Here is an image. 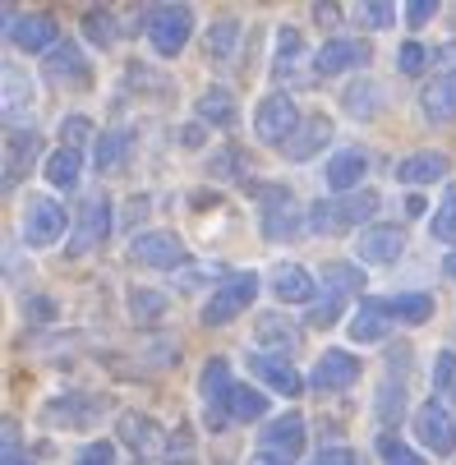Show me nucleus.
I'll list each match as a JSON object with an SVG mask.
<instances>
[{"instance_id":"nucleus-6","label":"nucleus","mask_w":456,"mask_h":465,"mask_svg":"<svg viewBox=\"0 0 456 465\" xmlns=\"http://www.w3.org/2000/svg\"><path fill=\"white\" fill-rule=\"evenodd\" d=\"M253 295H258V272H235L222 291H213V295L203 300V309H199L203 327H226V322H235L240 309L253 304Z\"/></svg>"},{"instance_id":"nucleus-4","label":"nucleus","mask_w":456,"mask_h":465,"mask_svg":"<svg viewBox=\"0 0 456 465\" xmlns=\"http://www.w3.org/2000/svg\"><path fill=\"white\" fill-rule=\"evenodd\" d=\"M199 396H203V424L208 433H226L231 424V401H235V378H231V364L222 355H213L199 373Z\"/></svg>"},{"instance_id":"nucleus-19","label":"nucleus","mask_w":456,"mask_h":465,"mask_svg":"<svg viewBox=\"0 0 456 465\" xmlns=\"http://www.w3.org/2000/svg\"><path fill=\"white\" fill-rule=\"evenodd\" d=\"M420 111H424V120H433V124L456 120V64H447L442 74H433V79L420 88Z\"/></svg>"},{"instance_id":"nucleus-38","label":"nucleus","mask_w":456,"mask_h":465,"mask_svg":"<svg viewBox=\"0 0 456 465\" xmlns=\"http://www.w3.org/2000/svg\"><path fill=\"white\" fill-rule=\"evenodd\" d=\"M429 235L442 240V244H456V184H447V198H442V208L429 222Z\"/></svg>"},{"instance_id":"nucleus-44","label":"nucleus","mask_w":456,"mask_h":465,"mask_svg":"<svg viewBox=\"0 0 456 465\" xmlns=\"http://www.w3.org/2000/svg\"><path fill=\"white\" fill-rule=\"evenodd\" d=\"M60 129H64V148H74V153H79V143L93 139V120H88V115H64ZM93 143H97V139H93Z\"/></svg>"},{"instance_id":"nucleus-25","label":"nucleus","mask_w":456,"mask_h":465,"mask_svg":"<svg viewBox=\"0 0 456 465\" xmlns=\"http://www.w3.org/2000/svg\"><path fill=\"white\" fill-rule=\"evenodd\" d=\"M37 153H42V139L33 134V129H24V134H15V129H10V139H5V193L28 175V166H33Z\"/></svg>"},{"instance_id":"nucleus-1","label":"nucleus","mask_w":456,"mask_h":465,"mask_svg":"<svg viewBox=\"0 0 456 465\" xmlns=\"http://www.w3.org/2000/svg\"><path fill=\"white\" fill-rule=\"evenodd\" d=\"M364 286V272L360 268H351V262H328L322 268V286H318V295H313V309H309V327H332L337 318H342V309H346V300L355 295Z\"/></svg>"},{"instance_id":"nucleus-9","label":"nucleus","mask_w":456,"mask_h":465,"mask_svg":"<svg viewBox=\"0 0 456 465\" xmlns=\"http://www.w3.org/2000/svg\"><path fill=\"white\" fill-rule=\"evenodd\" d=\"M42 74L55 84V88H88L93 84V60L79 42H60L55 51H46L42 60Z\"/></svg>"},{"instance_id":"nucleus-53","label":"nucleus","mask_w":456,"mask_h":465,"mask_svg":"<svg viewBox=\"0 0 456 465\" xmlns=\"http://www.w3.org/2000/svg\"><path fill=\"white\" fill-rule=\"evenodd\" d=\"M249 465H282L277 456H268V451H258V456H249Z\"/></svg>"},{"instance_id":"nucleus-10","label":"nucleus","mask_w":456,"mask_h":465,"mask_svg":"<svg viewBox=\"0 0 456 465\" xmlns=\"http://www.w3.org/2000/svg\"><path fill=\"white\" fill-rule=\"evenodd\" d=\"M411 424H415V438H420L424 451H433V456H451L456 451V420L447 415L442 401H424Z\"/></svg>"},{"instance_id":"nucleus-30","label":"nucleus","mask_w":456,"mask_h":465,"mask_svg":"<svg viewBox=\"0 0 456 465\" xmlns=\"http://www.w3.org/2000/svg\"><path fill=\"white\" fill-rule=\"evenodd\" d=\"M42 175H46V184H51V189H74V184H79V175H84V157H79L74 148H55V153H46Z\"/></svg>"},{"instance_id":"nucleus-50","label":"nucleus","mask_w":456,"mask_h":465,"mask_svg":"<svg viewBox=\"0 0 456 465\" xmlns=\"http://www.w3.org/2000/svg\"><path fill=\"white\" fill-rule=\"evenodd\" d=\"M313 465H360V460H355L351 447H322V451L313 456Z\"/></svg>"},{"instance_id":"nucleus-7","label":"nucleus","mask_w":456,"mask_h":465,"mask_svg":"<svg viewBox=\"0 0 456 465\" xmlns=\"http://www.w3.org/2000/svg\"><path fill=\"white\" fill-rule=\"evenodd\" d=\"M193 37V10L189 5H157L148 10V42L157 55H180Z\"/></svg>"},{"instance_id":"nucleus-42","label":"nucleus","mask_w":456,"mask_h":465,"mask_svg":"<svg viewBox=\"0 0 456 465\" xmlns=\"http://www.w3.org/2000/svg\"><path fill=\"white\" fill-rule=\"evenodd\" d=\"M0 465H33L24 456V438H19L15 420H5V429H0Z\"/></svg>"},{"instance_id":"nucleus-16","label":"nucleus","mask_w":456,"mask_h":465,"mask_svg":"<svg viewBox=\"0 0 456 465\" xmlns=\"http://www.w3.org/2000/svg\"><path fill=\"white\" fill-rule=\"evenodd\" d=\"M5 33L19 51H55L60 46V28L51 15H19L15 19V10H5Z\"/></svg>"},{"instance_id":"nucleus-27","label":"nucleus","mask_w":456,"mask_h":465,"mask_svg":"<svg viewBox=\"0 0 456 465\" xmlns=\"http://www.w3.org/2000/svg\"><path fill=\"white\" fill-rule=\"evenodd\" d=\"M129 148H134V134H129V129H106V134H97V143H93V166L102 175H111V171L124 166Z\"/></svg>"},{"instance_id":"nucleus-15","label":"nucleus","mask_w":456,"mask_h":465,"mask_svg":"<svg viewBox=\"0 0 456 465\" xmlns=\"http://www.w3.org/2000/svg\"><path fill=\"white\" fill-rule=\"evenodd\" d=\"M60 235H74L70 231V213H64L55 198H37V203L28 208V217H24V240L33 249H51Z\"/></svg>"},{"instance_id":"nucleus-26","label":"nucleus","mask_w":456,"mask_h":465,"mask_svg":"<svg viewBox=\"0 0 456 465\" xmlns=\"http://www.w3.org/2000/svg\"><path fill=\"white\" fill-rule=\"evenodd\" d=\"M364 175H369V153H364V148H342V153L328 162V184H332L337 193L355 189Z\"/></svg>"},{"instance_id":"nucleus-28","label":"nucleus","mask_w":456,"mask_h":465,"mask_svg":"<svg viewBox=\"0 0 456 465\" xmlns=\"http://www.w3.org/2000/svg\"><path fill=\"white\" fill-rule=\"evenodd\" d=\"M193 115L203 124H217V129H231L240 120V106H235V93L231 88H208L199 102H193Z\"/></svg>"},{"instance_id":"nucleus-45","label":"nucleus","mask_w":456,"mask_h":465,"mask_svg":"<svg viewBox=\"0 0 456 465\" xmlns=\"http://www.w3.org/2000/svg\"><path fill=\"white\" fill-rule=\"evenodd\" d=\"M433 387L447 396V391H456V355L451 351H442L438 360H433Z\"/></svg>"},{"instance_id":"nucleus-34","label":"nucleus","mask_w":456,"mask_h":465,"mask_svg":"<svg viewBox=\"0 0 456 465\" xmlns=\"http://www.w3.org/2000/svg\"><path fill=\"white\" fill-rule=\"evenodd\" d=\"M235 51H240V24H235V19H222V24H213V28H208V60L226 64Z\"/></svg>"},{"instance_id":"nucleus-21","label":"nucleus","mask_w":456,"mask_h":465,"mask_svg":"<svg viewBox=\"0 0 456 465\" xmlns=\"http://www.w3.org/2000/svg\"><path fill=\"white\" fill-rule=\"evenodd\" d=\"M268 286H273V295H277L282 304H313V295H318L313 272H304L300 262H277Z\"/></svg>"},{"instance_id":"nucleus-20","label":"nucleus","mask_w":456,"mask_h":465,"mask_svg":"<svg viewBox=\"0 0 456 465\" xmlns=\"http://www.w3.org/2000/svg\"><path fill=\"white\" fill-rule=\"evenodd\" d=\"M244 364H249V373L258 382H263L268 391H277V396H300L304 391V378L295 373V364H286L277 355H249Z\"/></svg>"},{"instance_id":"nucleus-35","label":"nucleus","mask_w":456,"mask_h":465,"mask_svg":"<svg viewBox=\"0 0 456 465\" xmlns=\"http://www.w3.org/2000/svg\"><path fill=\"white\" fill-rule=\"evenodd\" d=\"M268 415V396L249 387V382H235V401H231V420L249 424V420H263Z\"/></svg>"},{"instance_id":"nucleus-17","label":"nucleus","mask_w":456,"mask_h":465,"mask_svg":"<svg viewBox=\"0 0 456 465\" xmlns=\"http://www.w3.org/2000/svg\"><path fill=\"white\" fill-rule=\"evenodd\" d=\"M360 360L351 355V351H328V355H318V364H313V373H309V387L313 391H346V387H355L360 382Z\"/></svg>"},{"instance_id":"nucleus-2","label":"nucleus","mask_w":456,"mask_h":465,"mask_svg":"<svg viewBox=\"0 0 456 465\" xmlns=\"http://www.w3.org/2000/svg\"><path fill=\"white\" fill-rule=\"evenodd\" d=\"M373 213H378V193H369V189H355L351 198H318L309 208V231L313 235H342V231L369 222Z\"/></svg>"},{"instance_id":"nucleus-13","label":"nucleus","mask_w":456,"mask_h":465,"mask_svg":"<svg viewBox=\"0 0 456 465\" xmlns=\"http://www.w3.org/2000/svg\"><path fill=\"white\" fill-rule=\"evenodd\" d=\"M129 258L139 262V268H180L184 262V240L175 231H144L129 240Z\"/></svg>"},{"instance_id":"nucleus-33","label":"nucleus","mask_w":456,"mask_h":465,"mask_svg":"<svg viewBox=\"0 0 456 465\" xmlns=\"http://www.w3.org/2000/svg\"><path fill=\"white\" fill-rule=\"evenodd\" d=\"M387 304H392V318L397 322H429L433 318V295L429 291H401V295H392Z\"/></svg>"},{"instance_id":"nucleus-14","label":"nucleus","mask_w":456,"mask_h":465,"mask_svg":"<svg viewBox=\"0 0 456 465\" xmlns=\"http://www.w3.org/2000/svg\"><path fill=\"white\" fill-rule=\"evenodd\" d=\"M106 235H111V203H106L102 193H93V198H84L79 222H74V240L64 244V249H70V258H84V253H93Z\"/></svg>"},{"instance_id":"nucleus-32","label":"nucleus","mask_w":456,"mask_h":465,"mask_svg":"<svg viewBox=\"0 0 456 465\" xmlns=\"http://www.w3.org/2000/svg\"><path fill=\"white\" fill-rule=\"evenodd\" d=\"M300 55H304L300 28H282V33H277V55H273V74H277V79H291V74L300 70Z\"/></svg>"},{"instance_id":"nucleus-24","label":"nucleus","mask_w":456,"mask_h":465,"mask_svg":"<svg viewBox=\"0 0 456 465\" xmlns=\"http://www.w3.org/2000/svg\"><path fill=\"white\" fill-rule=\"evenodd\" d=\"M328 143H332V120L328 115H309L282 153H286V162H309L318 148H328Z\"/></svg>"},{"instance_id":"nucleus-37","label":"nucleus","mask_w":456,"mask_h":465,"mask_svg":"<svg viewBox=\"0 0 456 465\" xmlns=\"http://www.w3.org/2000/svg\"><path fill=\"white\" fill-rule=\"evenodd\" d=\"M162 313H166V295H162V291H144V286L129 291V318H139V322H157Z\"/></svg>"},{"instance_id":"nucleus-8","label":"nucleus","mask_w":456,"mask_h":465,"mask_svg":"<svg viewBox=\"0 0 456 465\" xmlns=\"http://www.w3.org/2000/svg\"><path fill=\"white\" fill-rule=\"evenodd\" d=\"M106 406H111V396L64 391V396H55V401H46V406H42V420H46L51 429H84V424H93Z\"/></svg>"},{"instance_id":"nucleus-36","label":"nucleus","mask_w":456,"mask_h":465,"mask_svg":"<svg viewBox=\"0 0 456 465\" xmlns=\"http://www.w3.org/2000/svg\"><path fill=\"white\" fill-rule=\"evenodd\" d=\"M115 33H120V28H115V15H111L106 5H93V10L84 15V37H88L93 46H111Z\"/></svg>"},{"instance_id":"nucleus-39","label":"nucleus","mask_w":456,"mask_h":465,"mask_svg":"<svg viewBox=\"0 0 456 465\" xmlns=\"http://www.w3.org/2000/svg\"><path fill=\"white\" fill-rule=\"evenodd\" d=\"M378 460L382 465H424V456L415 451V447H406L401 438H392V433H378Z\"/></svg>"},{"instance_id":"nucleus-47","label":"nucleus","mask_w":456,"mask_h":465,"mask_svg":"<svg viewBox=\"0 0 456 465\" xmlns=\"http://www.w3.org/2000/svg\"><path fill=\"white\" fill-rule=\"evenodd\" d=\"M360 15H364L369 28H392V19H397V10L382 5V0H369V5H360Z\"/></svg>"},{"instance_id":"nucleus-43","label":"nucleus","mask_w":456,"mask_h":465,"mask_svg":"<svg viewBox=\"0 0 456 465\" xmlns=\"http://www.w3.org/2000/svg\"><path fill=\"white\" fill-rule=\"evenodd\" d=\"M397 64H401V74H415V79H420L429 64H433V51H429L424 42H406L401 55H397Z\"/></svg>"},{"instance_id":"nucleus-11","label":"nucleus","mask_w":456,"mask_h":465,"mask_svg":"<svg viewBox=\"0 0 456 465\" xmlns=\"http://www.w3.org/2000/svg\"><path fill=\"white\" fill-rule=\"evenodd\" d=\"M304 415H277L273 424H263V433H258V451H268V456H277L282 465H291V460H300L304 456Z\"/></svg>"},{"instance_id":"nucleus-5","label":"nucleus","mask_w":456,"mask_h":465,"mask_svg":"<svg viewBox=\"0 0 456 465\" xmlns=\"http://www.w3.org/2000/svg\"><path fill=\"white\" fill-rule=\"evenodd\" d=\"M304 120H300V106L286 97V93H268L263 102L253 106V134H258V143H268V148H286L291 139H295V129H300Z\"/></svg>"},{"instance_id":"nucleus-48","label":"nucleus","mask_w":456,"mask_h":465,"mask_svg":"<svg viewBox=\"0 0 456 465\" xmlns=\"http://www.w3.org/2000/svg\"><path fill=\"white\" fill-rule=\"evenodd\" d=\"M240 171H244V153L240 148H222L213 157V175H240Z\"/></svg>"},{"instance_id":"nucleus-49","label":"nucleus","mask_w":456,"mask_h":465,"mask_svg":"<svg viewBox=\"0 0 456 465\" xmlns=\"http://www.w3.org/2000/svg\"><path fill=\"white\" fill-rule=\"evenodd\" d=\"M433 15H438V0H411V5H406V24L411 28H424Z\"/></svg>"},{"instance_id":"nucleus-46","label":"nucleus","mask_w":456,"mask_h":465,"mask_svg":"<svg viewBox=\"0 0 456 465\" xmlns=\"http://www.w3.org/2000/svg\"><path fill=\"white\" fill-rule=\"evenodd\" d=\"M74 465H115V442H106V438L102 442H88Z\"/></svg>"},{"instance_id":"nucleus-3","label":"nucleus","mask_w":456,"mask_h":465,"mask_svg":"<svg viewBox=\"0 0 456 465\" xmlns=\"http://www.w3.org/2000/svg\"><path fill=\"white\" fill-rule=\"evenodd\" d=\"M249 189L258 193V208H263V235L268 240H300V231L309 226V213H300L295 193L286 184H263V180H253Z\"/></svg>"},{"instance_id":"nucleus-23","label":"nucleus","mask_w":456,"mask_h":465,"mask_svg":"<svg viewBox=\"0 0 456 465\" xmlns=\"http://www.w3.org/2000/svg\"><path fill=\"white\" fill-rule=\"evenodd\" d=\"M406 249V231L401 226H369L360 235V258L364 262H378V268H387V262H397Z\"/></svg>"},{"instance_id":"nucleus-18","label":"nucleus","mask_w":456,"mask_h":465,"mask_svg":"<svg viewBox=\"0 0 456 465\" xmlns=\"http://www.w3.org/2000/svg\"><path fill=\"white\" fill-rule=\"evenodd\" d=\"M392 304L387 300H360V309H355V318H351V341L355 346H378V341H387V331H392Z\"/></svg>"},{"instance_id":"nucleus-52","label":"nucleus","mask_w":456,"mask_h":465,"mask_svg":"<svg viewBox=\"0 0 456 465\" xmlns=\"http://www.w3.org/2000/svg\"><path fill=\"white\" fill-rule=\"evenodd\" d=\"M442 277H447V282H456V253H447V262H442Z\"/></svg>"},{"instance_id":"nucleus-41","label":"nucleus","mask_w":456,"mask_h":465,"mask_svg":"<svg viewBox=\"0 0 456 465\" xmlns=\"http://www.w3.org/2000/svg\"><path fill=\"white\" fill-rule=\"evenodd\" d=\"M401 411H406V391H401L397 378H387L382 391H378V415H382V424H397Z\"/></svg>"},{"instance_id":"nucleus-12","label":"nucleus","mask_w":456,"mask_h":465,"mask_svg":"<svg viewBox=\"0 0 456 465\" xmlns=\"http://www.w3.org/2000/svg\"><path fill=\"white\" fill-rule=\"evenodd\" d=\"M369 42H360V37H328L318 51H313V74H322V79H337V74H346V70H360V64H369Z\"/></svg>"},{"instance_id":"nucleus-51","label":"nucleus","mask_w":456,"mask_h":465,"mask_svg":"<svg viewBox=\"0 0 456 465\" xmlns=\"http://www.w3.org/2000/svg\"><path fill=\"white\" fill-rule=\"evenodd\" d=\"M28 313H33L37 322H46V318H51L55 309H51V300H33V304H28Z\"/></svg>"},{"instance_id":"nucleus-40","label":"nucleus","mask_w":456,"mask_h":465,"mask_svg":"<svg viewBox=\"0 0 456 465\" xmlns=\"http://www.w3.org/2000/svg\"><path fill=\"white\" fill-rule=\"evenodd\" d=\"M373 102H378V88H373V84H364V79H360V84H351V88L342 93V106H346L355 120H369V115H373Z\"/></svg>"},{"instance_id":"nucleus-29","label":"nucleus","mask_w":456,"mask_h":465,"mask_svg":"<svg viewBox=\"0 0 456 465\" xmlns=\"http://www.w3.org/2000/svg\"><path fill=\"white\" fill-rule=\"evenodd\" d=\"M447 175V157L442 153H411L406 162H397V180L401 184H433V180H442Z\"/></svg>"},{"instance_id":"nucleus-31","label":"nucleus","mask_w":456,"mask_h":465,"mask_svg":"<svg viewBox=\"0 0 456 465\" xmlns=\"http://www.w3.org/2000/svg\"><path fill=\"white\" fill-rule=\"evenodd\" d=\"M253 337H258V346L291 351V346H300V327L286 313H263V318H258V327H253Z\"/></svg>"},{"instance_id":"nucleus-22","label":"nucleus","mask_w":456,"mask_h":465,"mask_svg":"<svg viewBox=\"0 0 456 465\" xmlns=\"http://www.w3.org/2000/svg\"><path fill=\"white\" fill-rule=\"evenodd\" d=\"M115 424H120V442H129V451H134V456H157L162 442H166V433H162V424H157L153 415L129 411V415H120Z\"/></svg>"}]
</instances>
